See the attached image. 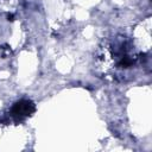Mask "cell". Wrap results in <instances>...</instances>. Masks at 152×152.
<instances>
[{
  "instance_id": "cell-1",
  "label": "cell",
  "mask_w": 152,
  "mask_h": 152,
  "mask_svg": "<svg viewBox=\"0 0 152 152\" xmlns=\"http://www.w3.org/2000/svg\"><path fill=\"white\" fill-rule=\"evenodd\" d=\"M104 53H108L112 57L114 68L119 70H127L133 68L139 58L131 40L124 36L115 37L104 48Z\"/></svg>"
},
{
  "instance_id": "cell-2",
  "label": "cell",
  "mask_w": 152,
  "mask_h": 152,
  "mask_svg": "<svg viewBox=\"0 0 152 152\" xmlns=\"http://www.w3.org/2000/svg\"><path fill=\"white\" fill-rule=\"evenodd\" d=\"M36 110V106L31 100L23 99L17 101L10 109V116L15 122H21L23 120L30 118Z\"/></svg>"
}]
</instances>
